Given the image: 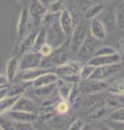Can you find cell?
I'll return each mask as SVG.
<instances>
[{
	"label": "cell",
	"mask_w": 124,
	"mask_h": 130,
	"mask_svg": "<svg viewBox=\"0 0 124 130\" xmlns=\"http://www.w3.org/2000/svg\"><path fill=\"white\" fill-rule=\"evenodd\" d=\"M46 43V31L43 27H40L37 32V37L35 40V44L33 48V52H39L43 44Z\"/></svg>",
	"instance_id": "28"
},
{
	"label": "cell",
	"mask_w": 124,
	"mask_h": 130,
	"mask_svg": "<svg viewBox=\"0 0 124 130\" xmlns=\"http://www.w3.org/2000/svg\"><path fill=\"white\" fill-rule=\"evenodd\" d=\"M9 115L14 123H35L39 119L37 113H29V112H22V111H11Z\"/></svg>",
	"instance_id": "19"
},
{
	"label": "cell",
	"mask_w": 124,
	"mask_h": 130,
	"mask_svg": "<svg viewBox=\"0 0 124 130\" xmlns=\"http://www.w3.org/2000/svg\"><path fill=\"white\" fill-rule=\"evenodd\" d=\"M27 9H28L29 16L34 23L35 27L36 28L41 27L43 18L47 13V8L45 6H43L39 0H31L29 6L27 7Z\"/></svg>",
	"instance_id": "5"
},
{
	"label": "cell",
	"mask_w": 124,
	"mask_h": 130,
	"mask_svg": "<svg viewBox=\"0 0 124 130\" xmlns=\"http://www.w3.org/2000/svg\"><path fill=\"white\" fill-rule=\"evenodd\" d=\"M12 111H22V112H29V113L38 114L39 106L33 99H30L28 96H25V95H22L18 98V100L16 101V103H15Z\"/></svg>",
	"instance_id": "13"
},
{
	"label": "cell",
	"mask_w": 124,
	"mask_h": 130,
	"mask_svg": "<svg viewBox=\"0 0 124 130\" xmlns=\"http://www.w3.org/2000/svg\"><path fill=\"white\" fill-rule=\"evenodd\" d=\"M123 1H124V0H123Z\"/></svg>",
	"instance_id": "53"
},
{
	"label": "cell",
	"mask_w": 124,
	"mask_h": 130,
	"mask_svg": "<svg viewBox=\"0 0 124 130\" xmlns=\"http://www.w3.org/2000/svg\"><path fill=\"white\" fill-rule=\"evenodd\" d=\"M117 52L121 55L122 58V61L124 62V36H122V37H120L118 42H117Z\"/></svg>",
	"instance_id": "40"
},
{
	"label": "cell",
	"mask_w": 124,
	"mask_h": 130,
	"mask_svg": "<svg viewBox=\"0 0 124 130\" xmlns=\"http://www.w3.org/2000/svg\"><path fill=\"white\" fill-rule=\"evenodd\" d=\"M114 53H117L115 48L111 47V46H101L96 50L93 56H105V55H110V54H114Z\"/></svg>",
	"instance_id": "36"
},
{
	"label": "cell",
	"mask_w": 124,
	"mask_h": 130,
	"mask_svg": "<svg viewBox=\"0 0 124 130\" xmlns=\"http://www.w3.org/2000/svg\"><path fill=\"white\" fill-rule=\"evenodd\" d=\"M113 109H111L107 105H101V106H96L89 113V118L91 120H102L104 118H108L110 113Z\"/></svg>",
	"instance_id": "22"
},
{
	"label": "cell",
	"mask_w": 124,
	"mask_h": 130,
	"mask_svg": "<svg viewBox=\"0 0 124 130\" xmlns=\"http://www.w3.org/2000/svg\"><path fill=\"white\" fill-rule=\"evenodd\" d=\"M57 89L56 84L53 85H49V86H44V87H40V88H35V94L39 96V98H43V99H46L49 98L52 93Z\"/></svg>",
	"instance_id": "29"
},
{
	"label": "cell",
	"mask_w": 124,
	"mask_h": 130,
	"mask_svg": "<svg viewBox=\"0 0 124 130\" xmlns=\"http://www.w3.org/2000/svg\"><path fill=\"white\" fill-rule=\"evenodd\" d=\"M39 1H40V2H41V3H42V5H43V6H45L46 8H47V7H49V5H50V3H51V1H50V0H39Z\"/></svg>",
	"instance_id": "47"
},
{
	"label": "cell",
	"mask_w": 124,
	"mask_h": 130,
	"mask_svg": "<svg viewBox=\"0 0 124 130\" xmlns=\"http://www.w3.org/2000/svg\"><path fill=\"white\" fill-rule=\"evenodd\" d=\"M107 119L111 121H118V123H124V106L113 109Z\"/></svg>",
	"instance_id": "34"
},
{
	"label": "cell",
	"mask_w": 124,
	"mask_h": 130,
	"mask_svg": "<svg viewBox=\"0 0 124 130\" xmlns=\"http://www.w3.org/2000/svg\"><path fill=\"white\" fill-rule=\"evenodd\" d=\"M83 130H96V129H94L93 127H90V126H85V128Z\"/></svg>",
	"instance_id": "48"
},
{
	"label": "cell",
	"mask_w": 124,
	"mask_h": 130,
	"mask_svg": "<svg viewBox=\"0 0 124 130\" xmlns=\"http://www.w3.org/2000/svg\"><path fill=\"white\" fill-rule=\"evenodd\" d=\"M26 84H28V83L22 81V84H16V85H13V86H9V95H11V96L24 95V93L27 90Z\"/></svg>",
	"instance_id": "30"
},
{
	"label": "cell",
	"mask_w": 124,
	"mask_h": 130,
	"mask_svg": "<svg viewBox=\"0 0 124 130\" xmlns=\"http://www.w3.org/2000/svg\"><path fill=\"white\" fill-rule=\"evenodd\" d=\"M105 9H106L105 5H103V3H98V2H95L94 5L89 6L84 10V12H83V16H84V19L92 21V20H94V19H98L99 15L103 13Z\"/></svg>",
	"instance_id": "23"
},
{
	"label": "cell",
	"mask_w": 124,
	"mask_h": 130,
	"mask_svg": "<svg viewBox=\"0 0 124 130\" xmlns=\"http://www.w3.org/2000/svg\"><path fill=\"white\" fill-rule=\"evenodd\" d=\"M58 22H59V26H61L62 30L64 31V34H65L67 37H70L73 31V28L76 26H75L72 15H71V12L69 9H66L65 11H63L62 13L59 14Z\"/></svg>",
	"instance_id": "14"
},
{
	"label": "cell",
	"mask_w": 124,
	"mask_h": 130,
	"mask_svg": "<svg viewBox=\"0 0 124 130\" xmlns=\"http://www.w3.org/2000/svg\"><path fill=\"white\" fill-rule=\"evenodd\" d=\"M18 72H19V58L18 56H11L6 64V73H5L10 85L16 78Z\"/></svg>",
	"instance_id": "18"
},
{
	"label": "cell",
	"mask_w": 124,
	"mask_h": 130,
	"mask_svg": "<svg viewBox=\"0 0 124 130\" xmlns=\"http://www.w3.org/2000/svg\"><path fill=\"white\" fill-rule=\"evenodd\" d=\"M104 100H106V96L103 94V92L93 93V94H85V96L82 99V106L94 108L96 106H99V103Z\"/></svg>",
	"instance_id": "24"
},
{
	"label": "cell",
	"mask_w": 124,
	"mask_h": 130,
	"mask_svg": "<svg viewBox=\"0 0 124 130\" xmlns=\"http://www.w3.org/2000/svg\"><path fill=\"white\" fill-rule=\"evenodd\" d=\"M105 1H107V0H105Z\"/></svg>",
	"instance_id": "52"
},
{
	"label": "cell",
	"mask_w": 124,
	"mask_h": 130,
	"mask_svg": "<svg viewBox=\"0 0 124 130\" xmlns=\"http://www.w3.org/2000/svg\"><path fill=\"white\" fill-rule=\"evenodd\" d=\"M89 31L90 34L93 36L94 38H96L99 41H104L106 39L108 32L106 30V27L104 26V24L99 19H94L92 20L90 23V27H89Z\"/></svg>",
	"instance_id": "17"
},
{
	"label": "cell",
	"mask_w": 124,
	"mask_h": 130,
	"mask_svg": "<svg viewBox=\"0 0 124 130\" xmlns=\"http://www.w3.org/2000/svg\"><path fill=\"white\" fill-rule=\"evenodd\" d=\"M58 80V76L55 74L54 72H47L45 74L41 75L38 77L35 81H33V87L35 88H40V87H44V86H49V85H53L56 84Z\"/></svg>",
	"instance_id": "20"
},
{
	"label": "cell",
	"mask_w": 124,
	"mask_h": 130,
	"mask_svg": "<svg viewBox=\"0 0 124 130\" xmlns=\"http://www.w3.org/2000/svg\"><path fill=\"white\" fill-rule=\"evenodd\" d=\"M44 29L46 31V42L51 44L53 49H57L65 44L68 37L62 30L58 21L51 24L50 26L45 27Z\"/></svg>",
	"instance_id": "1"
},
{
	"label": "cell",
	"mask_w": 124,
	"mask_h": 130,
	"mask_svg": "<svg viewBox=\"0 0 124 130\" xmlns=\"http://www.w3.org/2000/svg\"><path fill=\"white\" fill-rule=\"evenodd\" d=\"M108 125L113 130H124V123H118V121L108 120Z\"/></svg>",
	"instance_id": "42"
},
{
	"label": "cell",
	"mask_w": 124,
	"mask_h": 130,
	"mask_svg": "<svg viewBox=\"0 0 124 130\" xmlns=\"http://www.w3.org/2000/svg\"><path fill=\"white\" fill-rule=\"evenodd\" d=\"M8 95H9V86L3 87V88L0 89V100L8 96Z\"/></svg>",
	"instance_id": "44"
},
{
	"label": "cell",
	"mask_w": 124,
	"mask_h": 130,
	"mask_svg": "<svg viewBox=\"0 0 124 130\" xmlns=\"http://www.w3.org/2000/svg\"><path fill=\"white\" fill-rule=\"evenodd\" d=\"M70 109V103L69 101L61 100L59 102L55 105V111H56V115H66Z\"/></svg>",
	"instance_id": "35"
},
{
	"label": "cell",
	"mask_w": 124,
	"mask_h": 130,
	"mask_svg": "<svg viewBox=\"0 0 124 130\" xmlns=\"http://www.w3.org/2000/svg\"><path fill=\"white\" fill-rule=\"evenodd\" d=\"M95 66L93 65H90V64H84L82 65V68L80 71V78L81 80H87V79H91L92 76L94 74V71H95Z\"/></svg>",
	"instance_id": "33"
},
{
	"label": "cell",
	"mask_w": 124,
	"mask_h": 130,
	"mask_svg": "<svg viewBox=\"0 0 124 130\" xmlns=\"http://www.w3.org/2000/svg\"><path fill=\"white\" fill-rule=\"evenodd\" d=\"M107 91L111 93V94L124 95V79L119 78L112 81V83H109V87H108Z\"/></svg>",
	"instance_id": "27"
},
{
	"label": "cell",
	"mask_w": 124,
	"mask_h": 130,
	"mask_svg": "<svg viewBox=\"0 0 124 130\" xmlns=\"http://www.w3.org/2000/svg\"><path fill=\"white\" fill-rule=\"evenodd\" d=\"M83 81L81 92L84 94H93V93H99L108 90L109 87V83L107 80H98V79H87V80H81Z\"/></svg>",
	"instance_id": "8"
},
{
	"label": "cell",
	"mask_w": 124,
	"mask_h": 130,
	"mask_svg": "<svg viewBox=\"0 0 124 130\" xmlns=\"http://www.w3.org/2000/svg\"><path fill=\"white\" fill-rule=\"evenodd\" d=\"M0 130H2V128H1V126H0Z\"/></svg>",
	"instance_id": "50"
},
{
	"label": "cell",
	"mask_w": 124,
	"mask_h": 130,
	"mask_svg": "<svg viewBox=\"0 0 124 130\" xmlns=\"http://www.w3.org/2000/svg\"><path fill=\"white\" fill-rule=\"evenodd\" d=\"M99 42H101L99 40H97L91 34H89L86 36L84 42L82 43V46H81V48H80V50H79V52L77 54L80 56V58L87 59V61H89L91 58H93V55L96 52V50L101 47L99 46Z\"/></svg>",
	"instance_id": "9"
},
{
	"label": "cell",
	"mask_w": 124,
	"mask_h": 130,
	"mask_svg": "<svg viewBox=\"0 0 124 130\" xmlns=\"http://www.w3.org/2000/svg\"><path fill=\"white\" fill-rule=\"evenodd\" d=\"M39 29V28H38ZM38 29H34L33 31H30L28 35L25 36L21 41H19V44L17 46V53L19 55H23L25 53H28V52L33 51L34 44H35V40L36 37H37V32Z\"/></svg>",
	"instance_id": "16"
},
{
	"label": "cell",
	"mask_w": 124,
	"mask_h": 130,
	"mask_svg": "<svg viewBox=\"0 0 124 130\" xmlns=\"http://www.w3.org/2000/svg\"><path fill=\"white\" fill-rule=\"evenodd\" d=\"M19 96H11L8 95L6 98L0 100V116L5 115V114L11 112L13 109L15 103L18 100Z\"/></svg>",
	"instance_id": "26"
},
{
	"label": "cell",
	"mask_w": 124,
	"mask_h": 130,
	"mask_svg": "<svg viewBox=\"0 0 124 130\" xmlns=\"http://www.w3.org/2000/svg\"><path fill=\"white\" fill-rule=\"evenodd\" d=\"M115 15H117V24L118 28L124 30V1L118 3L115 7Z\"/></svg>",
	"instance_id": "32"
},
{
	"label": "cell",
	"mask_w": 124,
	"mask_h": 130,
	"mask_svg": "<svg viewBox=\"0 0 124 130\" xmlns=\"http://www.w3.org/2000/svg\"><path fill=\"white\" fill-rule=\"evenodd\" d=\"M68 60V50L65 48V44L62 47H59L57 49H54V51L52 52V54L43 58L41 67L49 70L52 67H57L59 65H63L64 63H66Z\"/></svg>",
	"instance_id": "2"
},
{
	"label": "cell",
	"mask_w": 124,
	"mask_h": 130,
	"mask_svg": "<svg viewBox=\"0 0 124 130\" xmlns=\"http://www.w3.org/2000/svg\"><path fill=\"white\" fill-rule=\"evenodd\" d=\"M55 105H56V103H55L54 101L50 100L49 98L44 99V101L41 103V105H40V107H39V112H38L39 119L45 121L47 119L53 118L55 116V114H56Z\"/></svg>",
	"instance_id": "15"
},
{
	"label": "cell",
	"mask_w": 124,
	"mask_h": 130,
	"mask_svg": "<svg viewBox=\"0 0 124 130\" xmlns=\"http://www.w3.org/2000/svg\"><path fill=\"white\" fill-rule=\"evenodd\" d=\"M82 68V63L79 61H67L66 63H64L63 65L55 67L54 73L58 76V78H66V77L72 76V75H79L80 71Z\"/></svg>",
	"instance_id": "7"
},
{
	"label": "cell",
	"mask_w": 124,
	"mask_h": 130,
	"mask_svg": "<svg viewBox=\"0 0 124 130\" xmlns=\"http://www.w3.org/2000/svg\"><path fill=\"white\" fill-rule=\"evenodd\" d=\"M34 123H15L17 130H36L34 127Z\"/></svg>",
	"instance_id": "41"
},
{
	"label": "cell",
	"mask_w": 124,
	"mask_h": 130,
	"mask_svg": "<svg viewBox=\"0 0 124 130\" xmlns=\"http://www.w3.org/2000/svg\"><path fill=\"white\" fill-rule=\"evenodd\" d=\"M98 130H113V129L111 128L109 125H103V126H101V128Z\"/></svg>",
	"instance_id": "46"
},
{
	"label": "cell",
	"mask_w": 124,
	"mask_h": 130,
	"mask_svg": "<svg viewBox=\"0 0 124 130\" xmlns=\"http://www.w3.org/2000/svg\"><path fill=\"white\" fill-rule=\"evenodd\" d=\"M122 58L118 52L114 54H110V55H105V56H93L87 61V64L93 65L95 67H99V66H106V65H112V64H119L122 63Z\"/></svg>",
	"instance_id": "12"
},
{
	"label": "cell",
	"mask_w": 124,
	"mask_h": 130,
	"mask_svg": "<svg viewBox=\"0 0 124 130\" xmlns=\"http://www.w3.org/2000/svg\"><path fill=\"white\" fill-rule=\"evenodd\" d=\"M87 36V27L84 23L80 22L77 26L73 28V31L70 36V41H69V51L71 53L77 54L82 43Z\"/></svg>",
	"instance_id": "4"
},
{
	"label": "cell",
	"mask_w": 124,
	"mask_h": 130,
	"mask_svg": "<svg viewBox=\"0 0 124 130\" xmlns=\"http://www.w3.org/2000/svg\"><path fill=\"white\" fill-rule=\"evenodd\" d=\"M1 88H3V87H0V89H1Z\"/></svg>",
	"instance_id": "51"
},
{
	"label": "cell",
	"mask_w": 124,
	"mask_h": 130,
	"mask_svg": "<svg viewBox=\"0 0 124 130\" xmlns=\"http://www.w3.org/2000/svg\"><path fill=\"white\" fill-rule=\"evenodd\" d=\"M47 72H50V71L45 70V68H42V67L34 68V70H28V71H23V72H21L19 78H21V80L24 81V83H31L33 84V81H35L38 77L45 74Z\"/></svg>",
	"instance_id": "21"
},
{
	"label": "cell",
	"mask_w": 124,
	"mask_h": 130,
	"mask_svg": "<svg viewBox=\"0 0 124 130\" xmlns=\"http://www.w3.org/2000/svg\"><path fill=\"white\" fill-rule=\"evenodd\" d=\"M66 9H67L66 5L63 0H53V1H51L49 7H47V11L54 14H61Z\"/></svg>",
	"instance_id": "31"
},
{
	"label": "cell",
	"mask_w": 124,
	"mask_h": 130,
	"mask_svg": "<svg viewBox=\"0 0 124 130\" xmlns=\"http://www.w3.org/2000/svg\"><path fill=\"white\" fill-rule=\"evenodd\" d=\"M33 28H36L33 21H31L28 9L27 8H22L21 12H19L18 19H17V24H16V37L17 39L21 40L29 34L30 31H33Z\"/></svg>",
	"instance_id": "3"
},
{
	"label": "cell",
	"mask_w": 124,
	"mask_h": 130,
	"mask_svg": "<svg viewBox=\"0 0 124 130\" xmlns=\"http://www.w3.org/2000/svg\"><path fill=\"white\" fill-rule=\"evenodd\" d=\"M0 126H1L2 130H17L15 123H13L11 120H8L6 118H2L1 116H0Z\"/></svg>",
	"instance_id": "38"
},
{
	"label": "cell",
	"mask_w": 124,
	"mask_h": 130,
	"mask_svg": "<svg viewBox=\"0 0 124 130\" xmlns=\"http://www.w3.org/2000/svg\"><path fill=\"white\" fill-rule=\"evenodd\" d=\"M85 128V124L81 118H75L68 126L67 130H83Z\"/></svg>",
	"instance_id": "37"
},
{
	"label": "cell",
	"mask_w": 124,
	"mask_h": 130,
	"mask_svg": "<svg viewBox=\"0 0 124 130\" xmlns=\"http://www.w3.org/2000/svg\"><path fill=\"white\" fill-rule=\"evenodd\" d=\"M99 20L102 21L104 24V26L106 27V30L108 34L114 32L118 28V24H117V15H115V9L112 10L110 9H105L103 13L99 15Z\"/></svg>",
	"instance_id": "11"
},
{
	"label": "cell",
	"mask_w": 124,
	"mask_h": 130,
	"mask_svg": "<svg viewBox=\"0 0 124 130\" xmlns=\"http://www.w3.org/2000/svg\"><path fill=\"white\" fill-rule=\"evenodd\" d=\"M122 63L119 64H112V65H106V66H99L96 67L94 71V74L92 76V79H98V80H107L111 76L121 70Z\"/></svg>",
	"instance_id": "10"
},
{
	"label": "cell",
	"mask_w": 124,
	"mask_h": 130,
	"mask_svg": "<svg viewBox=\"0 0 124 130\" xmlns=\"http://www.w3.org/2000/svg\"><path fill=\"white\" fill-rule=\"evenodd\" d=\"M43 56L39 52L30 51L28 53H25L19 59V72L34 70V68L41 67Z\"/></svg>",
	"instance_id": "6"
},
{
	"label": "cell",
	"mask_w": 124,
	"mask_h": 130,
	"mask_svg": "<svg viewBox=\"0 0 124 130\" xmlns=\"http://www.w3.org/2000/svg\"><path fill=\"white\" fill-rule=\"evenodd\" d=\"M16 1H17L21 6H24V8H27V7L29 6V3H30L31 0H16Z\"/></svg>",
	"instance_id": "45"
},
{
	"label": "cell",
	"mask_w": 124,
	"mask_h": 130,
	"mask_svg": "<svg viewBox=\"0 0 124 130\" xmlns=\"http://www.w3.org/2000/svg\"><path fill=\"white\" fill-rule=\"evenodd\" d=\"M72 85L73 84L66 83V81H64L63 79L58 78L57 83H56V86H57L58 96L61 98V100H65V101L69 100V96H70V93H71V89H72Z\"/></svg>",
	"instance_id": "25"
},
{
	"label": "cell",
	"mask_w": 124,
	"mask_h": 130,
	"mask_svg": "<svg viewBox=\"0 0 124 130\" xmlns=\"http://www.w3.org/2000/svg\"><path fill=\"white\" fill-rule=\"evenodd\" d=\"M54 51V49H53V47L51 46V44H49V43H45V44H43L42 46V48L40 49V51H39V53L41 54L43 58H46V56H49V55H51L52 54V52Z\"/></svg>",
	"instance_id": "39"
},
{
	"label": "cell",
	"mask_w": 124,
	"mask_h": 130,
	"mask_svg": "<svg viewBox=\"0 0 124 130\" xmlns=\"http://www.w3.org/2000/svg\"><path fill=\"white\" fill-rule=\"evenodd\" d=\"M7 86H10V83L8 80L7 76L3 74H0V87H7Z\"/></svg>",
	"instance_id": "43"
},
{
	"label": "cell",
	"mask_w": 124,
	"mask_h": 130,
	"mask_svg": "<svg viewBox=\"0 0 124 130\" xmlns=\"http://www.w3.org/2000/svg\"><path fill=\"white\" fill-rule=\"evenodd\" d=\"M90 1H94V2H97L98 0H90Z\"/></svg>",
	"instance_id": "49"
}]
</instances>
